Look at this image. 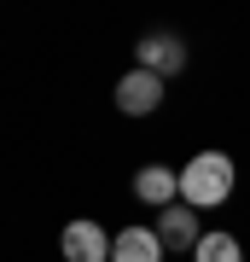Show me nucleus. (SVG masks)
<instances>
[{
	"mask_svg": "<svg viewBox=\"0 0 250 262\" xmlns=\"http://www.w3.org/2000/svg\"><path fill=\"white\" fill-rule=\"evenodd\" d=\"M157 239H163V251H186V256H192L198 245H204V222H198V210H192V204L157 210Z\"/></svg>",
	"mask_w": 250,
	"mask_h": 262,
	"instance_id": "nucleus-5",
	"label": "nucleus"
},
{
	"mask_svg": "<svg viewBox=\"0 0 250 262\" xmlns=\"http://www.w3.org/2000/svg\"><path fill=\"white\" fill-rule=\"evenodd\" d=\"M233 187H239V169H233L227 151H198V158L180 169V204H192L198 215L221 210L233 198Z\"/></svg>",
	"mask_w": 250,
	"mask_h": 262,
	"instance_id": "nucleus-1",
	"label": "nucleus"
},
{
	"mask_svg": "<svg viewBox=\"0 0 250 262\" xmlns=\"http://www.w3.org/2000/svg\"><path fill=\"white\" fill-rule=\"evenodd\" d=\"M163 76H151V70H128V76H122V82H117V111L122 117H151V111H157V105H163Z\"/></svg>",
	"mask_w": 250,
	"mask_h": 262,
	"instance_id": "nucleus-4",
	"label": "nucleus"
},
{
	"mask_svg": "<svg viewBox=\"0 0 250 262\" xmlns=\"http://www.w3.org/2000/svg\"><path fill=\"white\" fill-rule=\"evenodd\" d=\"M111 239L99 222H87V215H76V222H64V233H58V251H64V262H111Z\"/></svg>",
	"mask_w": 250,
	"mask_h": 262,
	"instance_id": "nucleus-2",
	"label": "nucleus"
},
{
	"mask_svg": "<svg viewBox=\"0 0 250 262\" xmlns=\"http://www.w3.org/2000/svg\"><path fill=\"white\" fill-rule=\"evenodd\" d=\"M134 198L140 204H180V169H163V163H146V169H134Z\"/></svg>",
	"mask_w": 250,
	"mask_h": 262,
	"instance_id": "nucleus-6",
	"label": "nucleus"
},
{
	"mask_svg": "<svg viewBox=\"0 0 250 262\" xmlns=\"http://www.w3.org/2000/svg\"><path fill=\"white\" fill-rule=\"evenodd\" d=\"M163 239L157 227H122V233L111 239V262H163Z\"/></svg>",
	"mask_w": 250,
	"mask_h": 262,
	"instance_id": "nucleus-7",
	"label": "nucleus"
},
{
	"mask_svg": "<svg viewBox=\"0 0 250 262\" xmlns=\"http://www.w3.org/2000/svg\"><path fill=\"white\" fill-rule=\"evenodd\" d=\"M134 58H140V70L163 76V82L186 70V47H180V35H175V29H151V35H140Z\"/></svg>",
	"mask_w": 250,
	"mask_h": 262,
	"instance_id": "nucleus-3",
	"label": "nucleus"
},
{
	"mask_svg": "<svg viewBox=\"0 0 250 262\" xmlns=\"http://www.w3.org/2000/svg\"><path fill=\"white\" fill-rule=\"evenodd\" d=\"M192 262H244V245H239V233H204Z\"/></svg>",
	"mask_w": 250,
	"mask_h": 262,
	"instance_id": "nucleus-8",
	"label": "nucleus"
}]
</instances>
